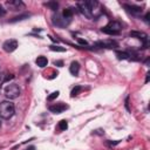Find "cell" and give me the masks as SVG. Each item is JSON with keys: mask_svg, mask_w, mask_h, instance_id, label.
<instances>
[{"mask_svg": "<svg viewBox=\"0 0 150 150\" xmlns=\"http://www.w3.org/2000/svg\"><path fill=\"white\" fill-rule=\"evenodd\" d=\"M13 115H14V104L11 101H4L0 103V116L5 120H8Z\"/></svg>", "mask_w": 150, "mask_h": 150, "instance_id": "cell-1", "label": "cell"}, {"mask_svg": "<svg viewBox=\"0 0 150 150\" xmlns=\"http://www.w3.org/2000/svg\"><path fill=\"white\" fill-rule=\"evenodd\" d=\"M101 31L109 35H116L122 31V24L119 21H110L107 26L102 27Z\"/></svg>", "mask_w": 150, "mask_h": 150, "instance_id": "cell-2", "label": "cell"}, {"mask_svg": "<svg viewBox=\"0 0 150 150\" xmlns=\"http://www.w3.org/2000/svg\"><path fill=\"white\" fill-rule=\"evenodd\" d=\"M20 93H21L20 88H19V86L15 85V83L8 85V86L5 88V95H6V97L10 99V100H14V99L19 97Z\"/></svg>", "mask_w": 150, "mask_h": 150, "instance_id": "cell-3", "label": "cell"}, {"mask_svg": "<svg viewBox=\"0 0 150 150\" xmlns=\"http://www.w3.org/2000/svg\"><path fill=\"white\" fill-rule=\"evenodd\" d=\"M52 21L55 26H58V27H66L68 24H69V20H67V19H65L62 15L60 14H54L52 16Z\"/></svg>", "mask_w": 150, "mask_h": 150, "instance_id": "cell-4", "label": "cell"}, {"mask_svg": "<svg viewBox=\"0 0 150 150\" xmlns=\"http://www.w3.org/2000/svg\"><path fill=\"white\" fill-rule=\"evenodd\" d=\"M76 6H78V8L80 10V12L86 16V18H88V19H91L93 18V12L89 10V7L87 6V4H86V1H79L78 4H76Z\"/></svg>", "mask_w": 150, "mask_h": 150, "instance_id": "cell-5", "label": "cell"}, {"mask_svg": "<svg viewBox=\"0 0 150 150\" xmlns=\"http://www.w3.org/2000/svg\"><path fill=\"white\" fill-rule=\"evenodd\" d=\"M3 48H4L5 52H7V53H12V52H14V50L18 48V41L14 40V39L6 40V41L4 42V45H3Z\"/></svg>", "mask_w": 150, "mask_h": 150, "instance_id": "cell-6", "label": "cell"}, {"mask_svg": "<svg viewBox=\"0 0 150 150\" xmlns=\"http://www.w3.org/2000/svg\"><path fill=\"white\" fill-rule=\"evenodd\" d=\"M67 108H68V106L65 104V103H62V102L61 103H55V104H53V106L49 107V111L54 112V114H61V112L65 111Z\"/></svg>", "mask_w": 150, "mask_h": 150, "instance_id": "cell-7", "label": "cell"}, {"mask_svg": "<svg viewBox=\"0 0 150 150\" xmlns=\"http://www.w3.org/2000/svg\"><path fill=\"white\" fill-rule=\"evenodd\" d=\"M123 7L133 15H141L142 14V7L135 6V5H123Z\"/></svg>", "mask_w": 150, "mask_h": 150, "instance_id": "cell-8", "label": "cell"}, {"mask_svg": "<svg viewBox=\"0 0 150 150\" xmlns=\"http://www.w3.org/2000/svg\"><path fill=\"white\" fill-rule=\"evenodd\" d=\"M6 5L12 10V11H18L20 7H24V3L20 1V0H10V1L6 3Z\"/></svg>", "mask_w": 150, "mask_h": 150, "instance_id": "cell-9", "label": "cell"}, {"mask_svg": "<svg viewBox=\"0 0 150 150\" xmlns=\"http://www.w3.org/2000/svg\"><path fill=\"white\" fill-rule=\"evenodd\" d=\"M96 47H101V48H115L117 47V42L112 41V40H109V41H104V42H96L95 44Z\"/></svg>", "mask_w": 150, "mask_h": 150, "instance_id": "cell-10", "label": "cell"}, {"mask_svg": "<svg viewBox=\"0 0 150 150\" xmlns=\"http://www.w3.org/2000/svg\"><path fill=\"white\" fill-rule=\"evenodd\" d=\"M130 36H134V38H137V39L142 40L144 44H147L148 41V35L143 32H136V31H133V32H130Z\"/></svg>", "mask_w": 150, "mask_h": 150, "instance_id": "cell-11", "label": "cell"}, {"mask_svg": "<svg viewBox=\"0 0 150 150\" xmlns=\"http://www.w3.org/2000/svg\"><path fill=\"white\" fill-rule=\"evenodd\" d=\"M79 70H80V63L78 62V61H73L72 63H70V67H69V72H70V74H73V75H76L79 74Z\"/></svg>", "mask_w": 150, "mask_h": 150, "instance_id": "cell-12", "label": "cell"}, {"mask_svg": "<svg viewBox=\"0 0 150 150\" xmlns=\"http://www.w3.org/2000/svg\"><path fill=\"white\" fill-rule=\"evenodd\" d=\"M35 63H36L38 66H39L40 68H44V67L47 66L48 60H47L46 56H38V59L35 60Z\"/></svg>", "mask_w": 150, "mask_h": 150, "instance_id": "cell-13", "label": "cell"}, {"mask_svg": "<svg viewBox=\"0 0 150 150\" xmlns=\"http://www.w3.org/2000/svg\"><path fill=\"white\" fill-rule=\"evenodd\" d=\"M73 14H74V10L73 8H65L63 10V12H62V16L65 18V19H67V20H70V18L73 16Z\"/></svg>", "mask_w": 150, "mask_h": 150, "instance_id": "cell-14", "label": "cell"}, {"mask_svg": "<svg viewBox=\"0 0 150 150\" xmlns=\"http://www.w3.org/2000/svg\"><path fill=\"white\" fill-rule=\"evenodd\" d=\"M29 13H25V14H21V15H18V16H14L13 19H11L10 22H16V21H21V20H25V19L29 18Z\"/></svg>", "mask_w": 150, "mask_h": 150, "instance_id": "cell-15", "label": "cell"}, {"mask_svg": "<svg viewBox=\"0 0 150 150\" xmlns=\"http://www.w3.org/2000/svg\"><path fill=\"white\" fill-rule=\"evenodd\" d=\"M116 56L119 60H128L130 59V54H128L127 52H116Z\"/></svg>", "mask_w": 150, "mask_h": 150, "instance_id": "cell-16", "label": "cell"}, {"mask_svg": "<svg viewBox=\"0 0 150 150\" xmlns=\"http://www.w3.org/2000/svg\"><path fill=\"white\" fill-rule=\"evenodd\" d=\"M86 4H87V6L89 7V10H90L91 12H94V10H95V8L99 6V3L95 1V0H88V1H86Z\"/></svg>", "mask_w": 150, "mask_h": 150, "instance_id": "cell-17", "label": "cell"}, {"mask_svg": "<svg viewBox=\"0 0 150 150\" xmlns=\"http://www.w3.org/2000/svg\"><path fill=\"white\" fill-rule=\"evenodd\" d=\"M46 6L49 7L50 10H53V11H56V10H58V7H59V4L56 1H49V3L46 4Z\"/></svg>", "mask_w": 150, "mask_h": 150, "instance_id": "cell-18", "label": "cell"}, {"mask_svg": "<svg viewBox=\"0 0 150 150\" xmlns=\"http://www.w3.org/2000/svg\"><path fill=\"white\" fill-rule=\"evenodd\" d=\"M58 127H59V129H60V130H66V129L68 128V123H67V121H66V120H61V121L59 122Z\"/></svg>", "mask_w": 150, "mask_h": 150, "instance_id": "cell-19", "label": "cell"}, {"mask_svg": "<svg viewBox=\"0 0 150 150\" xmlns=\"http://www.w3.org/2000/svg\"><path fill=\"white\" fill-rule=\"evenodd\" d=\"M82 90V88L80 87V86H76L73 90H72V93H70V96L72 97H74V96H76V95H79V93Z\"/></svg>", "mask_w": 150, "mask_h": 150, "instance_id": "cell-20", "label": "cell"}, {"mask_svg": "<svg viewBox=\"0 0 150 150\" xmlns=\"http://www.w3.org/2000/svg\"><path fill=\"white\" fill-rule=\"evenodd\" d=\"M49 48L53 52H66V48L65 47H60V46H50Z\"/></svg>", "mask_w": 150, "mask_h": 150, "instance_id": "cell-21", "label": "cell"}, {"mask_svg": "<svg viewBox=\"0 0 150 150\" xmlns=\"http://www.w3.org/2000/svg\"><path fill=\"white\" fill-rule=\"evenodd\" d=\"M59 94H60V93H59L58 90H56V91H54V93H52L50 95L48 96V101H53L54 99H56V97L59 96Z\"/></svg>", "mask_w": 150, "mask_h": 150, "instance_id": "cell-22", "label": "cell"}, {"mask_svg": "<svg viewBox=\"0 0 150 150\" xmlns=\"http://www.w3.org/2000/svg\"><path fill=\"white\" fill-rule=\"evenodd\" d=\"M6 15V10L1 6V5H0V18H1V16H5Z\"/></svg>", "mask_w": 150, "mask_h": 150, "instance_id": "cell-23", "label": "cell"}, {"mask_svg": "<svg viewBox=\"0 0 150 150\" xmlns=\"http://www.w3.org/2000/svg\"><path fill=\"white\" fill-rule=\"evenodd\" d=\"M13 78H14V76H13V75H12V74H10V75H7V76H6L5 79H4V81H3V82H7V81H10V80H12Z\"/></svg>", "mask_w": 150, "mask_h": 150, "instance_id": "cell-24", "label": "cell"}, {"mask_svg": "<svg viewBox=\"0 0 150 150\" xmlns=\"http://www.w3.org/2000/svg\"><path fill=\"white\" fill-rule=\"evenodd\" d=\"M54 65H55V66H59V67H62L63 62H62V61H55V62H54Z\"/></svg>", "mask_w": 150, "mask_h": 150, "instance_id": "cell-25", "label": "cell"}, {"mask_svg": "<svg viewBox=\"0 0 150 150\" xmlns=\"http://www.w3.org/2000/svg\"><path fill=\"white\" fill-rule=\"evenodd\" d=\"M120 142H121V141H115V142H112V141H111V142H108V143H109L110 145H116V144H119Z\"/></svg>", "mask_w": 150, "mask_h": 150, "instance_id": "cell-26", "label": "cell"}, {"mask_svg": "<svg viewBox=\"0 0 150 150\" xmlns=\"http://www.w3.org/2000/svg\"><path fill=\"white\" fill-rule=\"evenodd\" d=\"M79 42H80L81 45H87V42H86L85 40H82V39H79Z\"/></svg>", "mask_w": 150, "mask_h": 150, "instance_id": "cell-27", "label": "cell"}, {"mask_svg": "<svg viewBox=\"0 0 150 150\" xmlns=\"http://www.w3.org/2000/svg\"><path fill=\"white\" fill-rule=\"evenodd\" d=\"M26 150H35V147H33V145H32V147H28Z\"/></svg>", "mask_w": 150, "mask_h": 150, "instance_id": "cell-28", "label": "cell"}, {"mask_svg": "<svg viewBox=\"0 0 150 150\" xmlns=\"http://www.w3.org/2000/svg\"><path fill=\"white\" fill-rule=\"evenodd\" d=\"M149 16H150V13H147V15H145V20L147 21H149Z\"/></svg>", "mask_w": 150, "mask_h": 150, "instance_id": "cell-29", "label": "cell"}, {"mask_svg": "<svg viewBox=\"0 0 150 150\" xmlns=\"http://www.w3.org/2000/svg\"><path fill=\"white\" fill-rule=\"evenodd\" d=\"M149 81V73L147 74V79H145V82H148Z\"/></svg>", "mask_w": 150, "mask_h": 150, "instance_id": "cell-30", "label": "cell"}, {"mask_svg": "<svg viewBox=\"0 0 150 150\" xmlns=\"http://www.w3.org/2000/svg\"><path fill=\"white\" fill-rule=\"evenodd\" d=\"M0 128H1V122H0Z\"/></svg>", "mask_w": 150, "mask_h": 150, "instance_id": "cell-31", "label": "cell"}]
</instances>
